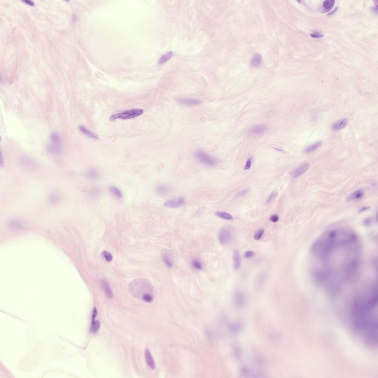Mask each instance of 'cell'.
I'll use <instances>...</instances> for the list:
<instances>
[{"instance_id":"obj_16","label":"cell","mask_w":378,"mask_h":378,"mask_svg":"<svg viewBox=\"0 0 378 378\" xmlns=\"http://www.w3.org/2000/svg\"><path fill=\"white\" fill-rule=\"evenodd\" d=\"M347 120L344 119L339 120L335 123L332 125V129L334 130L338 131L344 128L346 125Z\"/></svg>"},{"instance_id":"obj_38","label":"cell","mask_w":378,"mask_h":378,"mask_svg":"<svg viewBox=\"0 0 378 378\" xmlns=\"http://www.w3.org/2000/svg\"><path fill=\"white\" fill-rule=\"evenodd\" d=\"M97 315V309L96 308H94V310H93L92 317V324L94 323L95 322V317Z\"/></svg>"},{"instance_id":"obj_3","label":"cell","mask_w":378,"mask_h":378,"mask_svg":"<svg viewBox=\"0 0 378 378\" xmlns=\"http://www.w3.org/2000/svg\"><path fill=\"white\" fill-rule=\"evenodd\" d=\"M144 110L142 109H134L125 110L121 113L113 115L110 116V120H113L117 119L126 120L137 117L143 114Z\"/></svg>"},{"instance_id":"obj_41","label":"cell","mask_w":378,"mask_h":378,"mask_svg":"<svg viewBox=\"0 0 378 378\" xmlns=\"http://www.w3.org/2000/svg\"><path fill=\"white\" fill-rule=\"evenodd\" d=\"M24 2H26L27 4H29L30 5H33V3L31 2V1H24Z\"/></svg>"},{"instance_id":"obj_4","label":"cell","mask_w":378,"mask_h":378,"mask_svg":"<svg viewBox=\"0 0 378 378\" xmlns=\"http://www.w3.org/2000/svg\"><path fill=\"white\" fill-rule=\"evenodd\" d=\"M218 238L221 245H226L231 242L233 238L232 230L228 228H224L219 231Z\"/></svg>"},{"instance_id":"obj_35","label":"cell","mask_w":378,"mask_h":378,"mask_svg":"<svg viewBox=\"0 0 378 378\" xmlns=\"http://www.w3.org/2000/svg\"><path fill=\"white\" fill-rule=\"evenodd\" d=\"M251 158H248V161H247L246 163V165L245 167V168H244V170H248V169H249V168H251Z\"/></svg>"},{"instance_id":"obj_32","label":"cell","mask_w":378,"mask_h":378,"mask_svg":"<svg viewBox=\"0 0 378 378\" xmlns=\"http://www.w3.org/2000/svg\"><path fill=\"white\" fill-rule=\"evenodd\" d=\"M103 255L107 261L110 262L112 259L113 257L111 254L107 251H104L103 252Z\"/></svg>"},{"instance_id":"obj_31","label":"cell","mask_w":378,"mask_h":378,"mask_svg":"<svg viewBox=\"0 0 378 378\" xmlns=\"http://www.w3.org/2000/svg\"><path fill=\"white\" fill-rule=\"evenodd\" d=\"M213 330L210 329H206V334L208 337L210 339H213L214 338V332H213Z\"/></svg>"},{"instance_id":"obj_17","label":"cell","mask_w":378,"mask_h":378,"mask_svg":"<svg viewBox=\"0 0 378 378\" xmlns=\"http://www.w3.org/2000/svg\"><path fill=\"white\" fill-rule=\"evenodd\" d=\"M103 288L107 297L109 299H111L113 297V293L107 281L103 280L102 281Z\"/></svg>"},{"instance_id":"obj_6","label":"cell","mask_w":378,"mask_h":378,"mask_svg":"<svg viewBox=\"0 0 378 378\" xmlns=\"http://www.w3.org/2000/svg\"><path fill=\"white\" fill-rule=\"evenodd\" d=\"M364 194V190L363 189H358L349 195L346 199L347 202H350L361 200L363 198Z\"/></svg>"},{"instance_id":"obj_30","label":"cell","mask_w":378,"mask_h":378,"mask_svg":"<svg viewBox=\"0 0 378 378\" xmlns=\"http://www.w3.org/2000/svg\"><path fill=\"white\" fill-rule=\"evenodd\" d=\"M277 193L276 192H274L270 195L269 197H268V199L266 200L267 203H269L274 200L277 196Z\"/></svg>"},{"instance_id":"obj_9","label":"cell","mask_w":378,"mask_h":378,"mask_svg":"<svg viewBox=\"0 0 378 378\" xmlns=\"http://www.w3.org/2000/svg\"><path fill=\"white\" fill-rule=\"evenodd\" d=\"M177 101L180 104L187 105H198L201 103L200 100L195 99L181 98L178 99Z\"/></svg>"},{"instance_id":"obj_5","label":"cell","mask_w":378,"mask_h":378,"mask_svg":"<svg viewBox=\"0 0 378 378\" xmlns=\"http://www.w3.org/2000/svg\"><path fill=\"white\" fill-rule=\"evenodd\" d=\"M268 274L266 271H262L258 273L254 281V286L257 290L263 288L267 281Z\"/></svg>"},{"instance_id":"obj_1","label":"cell","mask_w":378,"mask_h":378,"mask_svg":"<svg viewBox=\"0 0 378 378\" xmlns=\"http://www.w3.org/2000/svg\"><path fill=\"white\" fill-rule=\"evenodd\" d=\"M129 292L132 296L146 302H152L153 299V286L146 279H137L132 281L129 285Z\"/></svg>"},{"instance_id":"obj_34","label":"cell","mask_w":378,"mask_h":378,"mask_svg":"<svg viewBox=\"0 0 378 378\" xmlns=\"http://www.w3.org/2000/svg\"><path fill=\"white\" fill-rule=\"evenodd\" d=\"M255 255V253L252 251H248L245 253V256L246 258H249Z\"/></svg>"},{"instance_id":"obj_14","label":"cell","mask_w":378,"mask_h":378,"mask_svg":"<svg viewBox=\"0 0 378 378\" xmlns=\"http://www.w3.org/2000/svg\"><path fill=\"white\" fill-rule=\"evenodd\" d=\"M162 259L164 264L168 268H171L173 266V261L169 253L166 252L164 253L162 255Z\"/></svg>"},{"instance_id":"obj_36","label":"cell","mask_w":378,"mask_h":378,"mask_svg":"<svg viewBox=\"0 0 378 378\" xmlns=\"http://www.w3.org/2000/svg\"><path fill=\"white\" fill-rule=\"evenodd\" d=\"M311 36L313 38H321L324 37L323 35L318 33H315L311 34Z\"/></svg>"},{"instance_id":"obj_27","label":"cell","mask_w":378,"mask_h":378,"mask_svg":"<svg viewBox=\"0 0 378 378\" xmlns=\"http://www.w3.org/2000/svg\"><path fill=\"white\" fill-rule=\"evenodd\" d=\"M173 56V53L172 52H168L161 57L159 59V63L160 64L165 63L167 61L169 60Z\"/></svg>"},{"instance_id":"obj_33","label":"cell","mask_w":378,"mask_h":378,"mask_svg":"<svg viewBox=\"0 0 378 378\" xmlns=\"http://www.w3.org/2000/svg\"><path fill=\"white\" fill-rule=\"evenodd\" d=\"M248 192H249V190H248V189H245V190H242V191L238 193V194L236 195V198H238L242 197V196L245 195L247 194V193H248Z\"/></svg>"},{"instance_id":"obj_22","label":"cell","mask_w":378,"mask_h":378,"mask_svg":"<svg viewBox=\"0 0 378 378\" xmlns=\"http://www.w3.org/2000/svg\"><path fill=\"white\" fill-rule=\"evenodd\" d=\"M261 55L259 54H256L254 55L252 59H251V63L253 66L254 67H258L261 64Z\"/></svg>"},{"instance_id":"obj_39","label":"cell","mask_w":378,"mask_h":378,"mask_svg":"<svg viewBox=\"0 0 378 378\" xmlns=\"http://www.w3.org/2000/svg\"><path fill=\"white\" fill-rule=\"evenodd\" d=\"M369 209H370V207L369 206H364L359 209V211L360 212H364L366 210H369Z\"/></svg>"},{"instance_id":"obj_21","label":"cell","mask_w":378,"mask_h":378,"mask_svg":"<svg viewBox=\"0 0 378 378\" xmlns=\"http://www.w3.org/2000/svg\"><path fill=\"white\" fill-rule=\"evenodd\" d=\"M322 145V142H318L308 147L305 149V152L306 153H310L317 150Z\"/></svg>"},{"instance_id":"obj_23","label":"cell","mask_w":378,"mask_h":378,"mask_svg":"<svg viewBox=\"0 0 378 378\" xmlns=\"http://www.w3.org/2000/svg\"><path fill=\"white\" fill-rule=\"evenodd\" d=\"M216 215L221 218L225 220H232L233 217L231 214L227 212L222 211H218L216 212Z\"/></svg>"},{"instance_id":"obj_12","label":"cell","mask_w":378,"mask_h":378,"mask_svg":"<svg viewBox=\"0 0 378 378\" xmlns=\"http://www.w3.org/2000/svg\"><path fill=\"white\" fill-rule=\"evenodd\" d=\"M170 191L169 187L165 184L158 185L155 188V192L159 195H166L169 193Z\"/></svg>"},{"instance_id":"obj_7","label":"cell","mask_w":378,"mask_h":378,"mask_svg":"<svg viewBox=\"0 0 378 378\" xmlns=\"http://www.w3.org/2000/svg\"><path fill=\"white\" fill-rule=\"evenodd\" d=\"M184 198L179 197L165 202L164 203V205L168 208H176L181 206L184 203Z\"/></svg>"},{"instance_id":"obj_37","label":"cell","mask_w":378,"mask_h":378,"mask_svg":"<svg viewBox=\"0 0 378 378\" xmlns=\"http://www.w3.org/2000/svg\"><path fill=\"white\" fill-rule=\"evenodd\" d=\"M270 220L271 221L275 223L278 221L279 220L278 216L276 215H273L270 216Z\"/></svg>"},{"instance_id":"obj_24","label":"cell","mask_w":378,"mask_h":378,"mask_svg":"<svg viewBox=\"0 0 378 378\" xmlns=\"http://www.w3.org/2000/svg\"><path fill=\"white\" fill-rule=\"evenodd\" d=\"M86 176L90 180H94L99 177V174L96 171L90 170L87 173Z\"/></svg>"},{"instance_id":"obj_15","label":"cell","mask_w":378,"mask_h":378,"mask_svg":"<svg viewBox=\"0 0 378 378\" xmlns=\"http://www.w3.org/2000/svg\"><path fill=\"white\" fill-rule=\"evenodd\" d=\"M60 199L61 196L59 193L53 192L49 195L48 200L50 204L54 205L59 203L60 201Z\"/></svg>"},{"instance_id":"obj_19","label":"cell","mask_w":378,"mask_h":378,"mask_svg":"<svg viewBox=\"0 0 378 378\" xmlns=\"http://www.w3.org/2000/svg\"><path fill=\"white\" fill-rule=\"evenodd\" d=\"M79 129L83 133H84V135H86L87 136L89 137L95 139H98V137L97 136L95 133L90 131L88 130V129H87L85 127H84V126L82 125L80 126H79Z\"/></svg>"},{"instance_id":"obj_2","label":"cell","mask_w":378,"mask_h":378,"mask_svg":"<svg viewBox=\"0 0 378 378\" xmlns=\"http://www.w3.org/2000/svg\"><path fill=\"white\" fill-rule=\"evenodd\" d=\"M194 156L198 161L202 164L209 167L215 166L218 165L219 160L212 157L205 151L199 150L195 151Z\"/></svg>"},{"instance_id":"obj_18","label":"cell","mask_w":378,"mask_h":378,"mask_svg":"<svg viewBox=\"0 0 378 378\" xmlns=\"http://www.w3.org/2000/svg\"><path fill=\"white\" fill-rule=\"evenodd\" d=\"M335 3V1L334 0L325 1L323 3L324 9L322 11V12L325 13L329 11L333 8Z\"/></svg>"},{"instance_id":"obj_11","label":"cell","mask_w":378,"mask_h":378,"mask_svg":"<svg viewBox=\"0 0 378 378\" xmlns=\"http://www.w3.org/2000/svg\"><path fill=\"white\" fill-rule=\"evenodd\" d=\"M233 264L236 270L239 269L241 265V258L239 252L237 250H235L233 253Z\"/></svg>"},{"instance_id":"obj_10","label":"cell","mask_w":378,"mask_h":378,"mask_svg":"<svg viewBox=\"0 0 378 378\" xmlns=\"http://www.w3.org/2000/svg\"><path fill=\"white\" fill-rule=\"evenodd\" d=\"M267 126L263 125H258L254 126L249 129L250 133L253 135H258L264 133L267 130Z\"/></svg>"},{"instance_id":"obj_26","label":"cell","mask_w":378,"mask_h":378,"mask_svg":"<svg viewBox=\"0 0 378 378\" xmlns=\"http://www.w3.org/2000/svg\"><path fill=\"white\" fill-rule=\"evenodd\" d=\"M110 191L112 194L116 197L119 198H122L123 197L122 193L120 189L115 186H111L110 188Z\"/></svg>"},{"instance_id":"obj_28","label":"cell","mask_w":378,"mask_h":378,"mask_svg":"<svg viewBox=\"0 0 378 378\" xmlns=\"http://www.w3.org/2000/svg\"><path fill=\"white\" fill-rule=\"evenodd\" d=\"M100 326V322L99 321H95V322L91 324V331L93 333H95L98 331Z\"/></svg>"},{"instance_id":"obj_8","label":"cell","mask_w":378,"mask_h":378,"mask_svg":"<svg viewBox=\"0 0 378 378\" xmlns=\"http://www.w3.org/2000/svg\"><path fill=\"white\" fill-rule=\"evenodd\" d=\"M309 167V164L308 163H305L302 164L300 166L298 167L291 174L292 177L293 178H295L300 176L301 175L304 173L307 170Z\"/></svg>"},{"instance_id":"obj_20","label":"cell","mask_w":378,"mask_h":378,"mask_svg":"<svg viewBox=\"0 0 378 378\" xmlns=\"http://www.w3.org/2000/svg\"><path fill=\"white\" fill-rule=\"evenodd\" d=\"M8 225L12 228H19L22 227L24 223L18 219H13L9 221Z\"/></svg>"},{"instance_id":"obj_25","label":"cell","mask_w":378,"mask_h":378,"mask_svg":"<svg viewBox=\"0 0 378 378\" xmlns=\"http://www.w3.org/2000/svg\"><path fill=\"white\" fill-rule=\"evenodd\" d=\"M192 265L193 268L197 270H201L203 268V266L201 261L197 258H194L192 261Z\"/></svg>"},{"instance_id":"obj_29","label":"cell","mask_w":378,"mask_h":378,"mask_svg":"<svg viewBox=\"0 0 378 378\" xmlns=\"http://www.w3.org/2000/svg\"><path fill=\"white\" fill-rule=\"evenodd\" d=\"M264 229H260L257 231L254 234V239L256 241L259 240L261 239V237L262 236L264 233Z\"/></svg>"},{"instance_id":"obj_40","label":"cell","mask_w":378,"mask_h":378,"mask_svg":"<svg viewBox=\"0 0 378 378\" xmlns=\"http://www.w3.org/2000/svg\"><path fill=\"white\" fill-rule=\"evenodd\" d=\"M338 7H336V8L335 9H334L333 10V11H331V12H330L329 13V14H328V15L331 16V15H333V14H335V12H336V11H338Z\"/></svg>"},{"instance_id":"obj_13","label":"cell","mask_w":378,"mask_h":378,"mask_svg":"<svg viewBox=\"0 0 378 378\" xmlns=\"http://www.w3.org/2000/svg\"><path fill=\"white\" fill-rule=\"evenodd\" d=\"M145 357L147 363L151 369H154L155 368V363L153 357L151 354L149 349L147 348L145 350Z\"/></svg>"}]
</instances>
